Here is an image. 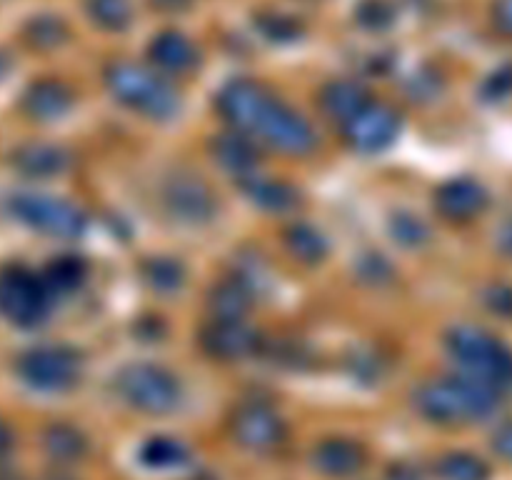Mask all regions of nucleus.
<instances>
[{"label": "nucleus", "mask_w": 512, "mask_h": 480, "mask_svg": "<svg viewBox=\"0 0 512 480\" xmlns=\"http://www.w3.org/2000/svg\"><path fill=\"white\" fill-rule=\"evenodd\" d=\"M218 108L240 133L258 135L288 155H308L318 145L313 125L253 80H235L220 93Z\"/></svg>", "instance_id": "obj_1"}, {"label": "nucleus", "mask_w": 512, "mask_h": 480, "mask_svg": "<svg viewBox=\"0 0 512 480\" xmlns=\"http://www.w3.org/2000/svg\"><path fill=\"white\" fill-rule=\"evenodd\" d=\"M445 345L470 378L483 380L498 393L512 388V350L498 335L480 325H455L445 338Z\"/></svg>", "instance_id": "obj_2"}, {"label": "nucleus", "mask_w": 512, "mask_h": 480, "mask_svg": "<svg viewBox=\"0 0 512 480\" xmlns=\"http://www.w3.org/2000/svg\"><path fill=\"white\" fill-rule=\"evenodd\" d=\"M500 403V393L483 380L470 375L443 378L425 383L418 393V405L435 420H475L493 413Z\"/></svg>", "instance_id": "obj_3"}, {"label": "nucleus", "mask_w": 512, "mask_h": 480, "mask_svg": "<svg viewBox=\"0 0 512 480\" xmlns=\"http://www.w3.org/2000/svg\"><path fill=\"white\" fill-rule=\"evenodd\" d=\"M108 88L120 103L130 105L150 118H173L180 108V98L170 83H165L153 70L135 63H118L108 70Z\"/></svg>", "instance_id": "obj_4"}, {"label": "nucleus", "mask_w": 512, "mask_h": 480, "mask_svg": "<svg viewBox=\"0 0 512 480\" xmlns=\"http://www.w3.org/2000/svg\"><path fill=\"white\" fill-rule=\"evenodd\" d=\"M118 390L133 408L145 413H170L180 403L178 378L163 365H125L118 373Z\"/></svg>", "instance_id": "obj_5"}, {"label": "nucleus", "mask_w": 512, "mask_h": 480, "mask_svg": "<svg viewBox=\"0 0 512 480\" xmlns=\"http://www.w3.org/2000/svg\"><path fill=\"white\" fill-rule=\"evenodd\" d=\"M50 290L43 278L25 268H8L0 275V310L18 325H35L48 315Z\"/></svg>", "instance_id": "obj_6"}, {"label": "nucleus", "mask_w": 512, "mask_h": 480, "mask_svg": "<svg viewBox=\"0 0 512 480\" xmlns=\"http://www.w3.org/2000/svg\"><path fill=\"white\" fill-rule=\"evenodd\" d=\"M13 213L23 223L33 225V228L43 230L48 235H55V238H78V235H83L85 225H88L85 215L73 203L38 193L18 195L13 200Z\"/></svg>", "instance_id": "obj_7"}, {"label": "nucleus", "mask_w": 512, "mask_h": 480, "mask_svg": "<svg viewBox=\"0 0 512 480\" xmlns=\"http://www.w3.org/2000/svg\"><path fill=\"white\" fill-rule=\"evenodd\" d=\"M20 375L33 388L40 390H65L78 380L80 360L78 355L63 345L35 348L20 360Z\"/></svg>", "instance_id": "obj_8"}, {"label": "nucleus", "mask_w": 512, "mask_h": 480, "mask_svg": "<svg viewBox=\"0 0 512 480\" xmlns=\"http://www.w3.org/2000/svg\"><path fill=\"white\" fill-rule=\"evenodd\" d=\"M163 203L175 220L188 225L208 223L218 210L213 190L193 173L173 175L163 188Z\"/></svg>", "instance_id": "obj_9"}, {"label": "nucleus", "mask_w": 512, "mask_h": 480, "mask_svg": "<svg viewBox=\"0 0 512 480\" xmlns=\"http://www.w3.org/2000/svg\"><path fill=\"white\" fill-rule=\"evenodd\" d=\"M400 133V118L385 105H373L360 110L353 120L345 123V135L350 145L358 148L360 153H378L388 148Z\"/></svg>", "instance_id": "obj_10"}, {"label": "nucleus", "mask_w": 512, "mask_h": 480, "mask_svg": "<svg viewBox=\"0 0 512 480\" xmlns=\"http://www.w3.org/2000/svg\"><path fill=\"white\" fill-rule=\"evenodd\" d=\"M200 345L213 358L240 360L258 350V335L243 320H213L200 333Z\"/></svg>", "instance_id": "obj_11"}, {"label": "nucleus", "mask_w": 512, "mask_h": 480, "mask_svg": "<svg viewBox=\"0 0 512 480\" xmlns=\"http://www.w3.org/2000/svg\"><path fill=\"white\" fill-rule=\"evenodd\" d=\"M435 205L450 220H473L488 205V193L483 185L470 178L448 180L435 193Z\"/></svg>", "instance_id": "obj_12"}, {"label": "nucleus", "mask_w": 512, "mask_h": 480, "mask_svg": "<svg viewBox=\"0 0 512 480\" xmlns=\"http://www.w3.org/2000/svg\"><path fill=\"white\" fill-rule=\"evenodd\" d=\"M150 58L165 70L173 73H185V70L198 65V50L185 35L180 33H163L150 45Z\"/></svg>", "instance_id": "obj_13"}, {"label": "nucleus", "mask_w": 512, "mask_h": 480, "mask_svg": "<svg viewBox=\"0 0 512 480\" xmlns=\"http://www.w3.org/2000/svg\"><path fill=\"white\" fill-rule=\"evenodd\" d=\"M210 150H213V158L218 160L225 170H230V173L245 175L255 168V163H258V150H255V145L250 143L245 135L238 133H225L213 138Z\"/></svg>", "instance_id": "obj_14"}, {"label": "nucleus", "mask_w": 512, "mask_h": 480, "mask_svg": "<svg viewBox=\"0 0 512 480\" xmlns=\"http://www.w3.org/2000/svg\"><path fill=\"white\" fill-rule=\"evenodd\" d=\"M243 190L255 205L273 213H285V210L298 205V190L293 185L283 183V180L273 178H245Z\"/></svg>", "instance_id": "obj_15"}, {"label": "nucleus", "mask_w": 512, "mask_h": 480, "mask_svg": "<svg viewBox=\"0 0 512 480\" xmlns=\"http://www.w3.org/2000/svg\"><path fill=\"white\" fill-rule=\"evenodd\" d=\"M323 105L333 118L348 123V120H353L360 110L368 108L370 100L363 85L350 83V80H335V83L325 85Z\"/></svg>", "instance_id": "obj_16"}, {"label": "nucleus", "mask_w": 512, "mask_h": 480, "mask_svg": "<svg viewBox=\"0 0 512 480\" xmlns=\"http://www.w3.org/2000/svg\"><path fill=\"white\" fill-rule=\"evenodd\" d=\"M73 103V95L65 85L55 83V80H43V83H35L33 88L25 95V108L30 115L40 120H53L60 118L65 110Z\"/></svg>", "instance_id": "obj_17"}, {"label": "nucleus", "mask_w": 512, "mask_h": 480, "mask_svg": "<svg viewBox=\"0 0 512 480\" xmlns=\"http://www.w3.org/2000/svg\"><path fill=\"white\" fill-rule=\"evenodd\" d=\"M235 425H238L240 438L248 443L268 445L275 443V438L280 435V418L265 405H245L238 413Z\"/></svg>", "instance_id": "obj_18"}, {"label": "nucleus", "mask_w": 512, "mask_h": 480, "mask_svg": "<svg viewBox=\"0 0 512 480\" xmlns=\"http://www.w3.org/2000/svg\"><path fill=\"white\" fill-rule=\"evenodd\" d=\"M250 305H253V295L240 278L215 285L210 293V308H213L215 320H243Z\"/></svg>", "instance_id": "obj_19"}, {"label": "nucleus", "mask_w": 512, "mask_h": 480, "mask_svg": "<svg viewBox=\"0 0 512 480\" xmlns=\"http://www.w3.org/2000/svg\"><path fill=\"white\" fill-rule=\"evenodd\" d=\"M70 158L65 150L55 148V145H25L15 153V165L28 175H58L68 168Z\"/></svg>", "instance_id": "obj_20"}, {"label": "nucleus", "mask_w": 512, "mask_h": 480, "mask_svg": "<svg viewBox=\"0 0 512 480\" xmlns=\"http://www.w3.org/2000/svg\"><path fill=\"white\" fill-rule=\"evenodd\" d=\"M285 245L303 263H320L328 253V240L308 223L290 225L288 233H285Z\"/></svg>", "instance_id": "obj_21"}, {"label": "nucleus", "mask_w": 512, "mask_h": 480, "mask_svg": "<svg viewBox=\"0 0 512 480\" xmlns=\"http://www.w3.org/2000/svg\"><path fill=\"white\" fill-rule=\"evenodd\" d=\"M85 278V263L75 255H65V258H55L53 263L45 268V285L48 290H58V293H68L75 290Z\"/></svg>", "instance_id": "obj_22"}, {"label": "nucleus", "mask_w": 512, "mask_h": 480, "mask_svg": "<svg viewBox=\"0 0 512 480\" xmlns=\"http://www.w3.org/2000/svg\"><path fill=\"white\" fill-rule=\"evenodd\" d=\"M143 278L160 293H170V290H178L183 285L185 270L173 258H153L143 265Z\"/></svg>", "instance_id": "obj_23"}, {"label": "nucleus", "mask_w": 512, "mask_h": 480, "mask_svg": "<svg viewBox=\"0 0 512 480\" xmlns=\"http://www.w3.org/2000/svg\"><path fill=\"white\" fill-rule=\"evenodd\" d=\"M390 233L403 248H420L430 240V228L410 213H398L390 220Z\"/></svg>", "instance_id": "obj_24"}, {"label": "nucleus", "mask_w": 512, "mask_h": 480, "mask_svg": "<svg viewBox=\"0 0 512 480\" xmlns=\"http://www.w3.org/2000/svg\"><path fill=\"white\" fill-rule=\"evenodd\" d=\"M90 13L95 23L108 30H123L130 23L128 0H90Z\"/></svg>", "instance_id": "obj_25"}, {"label": "nucleus", "mask_w": 512, "mask_h": 480, "mask_svg": "<svg viewBox=\"0 0 512 480\" xmlns=\"http://www.w3.org/2000/svg\"><path fill=\"white\" fill-rule=\"evenodd\" d=\"M28 38L30 43L38 45V48H55L58 43H63L65 28L60 20L55 18H35L28 25Z\"/></svg>", "instance_id": "obj_26"}, {"label": "nucleus", "mask_w": 512, "mask_h": 480, "mask_svg": "<svg viewBox=\"0 0 512 480\" xmlns=\"http://www.w3.org/2000/svg\"><path fill=\"white\" fill-rule=\"evenodd\" d=\"M358 275L365 283H388L393 278V268L385 258L380 255H365L358 263Z\"/></svg>", "instance_id": "obj_27"}, {"label": "nucleus", "mask_w": 512, "mask_h": 480, "mask_svg": "<svg viewBox=\"0 0 512 480\" xmlns=\"http://www.w3.org/2000/svg\"><path fill=\"white\" fill-rule=\"evenodd\" d=\"M485 305L500 318H512V285L495 283L485 290Z\"/></svg>", "instance_id": "obj_28"}, {"label": "nucleus", "mask_w": 512, "mask_h": 480, "mask_svg": "<svg viewBox=\"0 0 512 480\" xmlns=\"http://www.w3.org/2000/svg\"><path fill=\"white\" fill-rule=\"evenodd\" d=\"M448 473L453 480H485V468L475 458L450 460Z\"/></svg>", "instance_id": "obj_29"}, {"label": "nucleus", "mask_w": 512, "mask_h": 480, "mask_svg": "<svg viewBox=\"0 0 512 480\" xmlns=\"http://www.w3.org/2000/svg\"><path fill=\"white\" fill-rule=\"evenodd\" d=\"M510 93H512V68L498 70V73H495L483 88V95L488 100H493V103H495V100L508 98Z\"/></svg>", "instance_id": "obj_30"}, {"label": "nucleus", "mask_w": 512, "mask_h": 480, "mask_svg": "<svg viewBox=\"0 0 512 480\" xmlns=\"http://www.w3.org/2000/svg\"><path fill=\"white\" fill-rule=\"evenodd\" d=\"M358 15L365 25H373V28L390 23V8L385 3H380V0H368V3L360 8Z\"/></svg>", "instance_id": "obj_31"}, {"label": "nucleus", "mask_w": 512, "mask_h": 480, "mask_svg": "<svg viewBox=\"0 0 512 480\" xmlns=\"http://www.w3.org/2000/svg\"><path fill=\"white\" fill-rule=\"evenodd\" d=\"M180 450L175 448V443H170V440H155L153 445H150L148 450H145V458L150 460V463H173L175 458H178Z\"/></svg>", "instance_id": "obj_32"}, {"label": "nucleus", "mask_w": 512, "mask_h": 480, "mask_svg": "<svg viewBox=\"0 0 512 480\" xmlns=\"http://www.w3.org/2000/svg\"><path fill=\"white\" fill-rule=\"evenodd\" d=\"M493 18L505 35H512V0H495Z\"/></svg>", "instance_id": "obj_33"}, {"label": "nucleus", "mask_w": 512, "mask_h": 480, "mask_svg": "<svg viewBox=\"0 0 512 480\" xmlns=\"http://www.w3.org/2000/svg\"><path fill=\"white\" fill-rule=\"evenodd\" d=\"M325 460H330L335 468H345V465H350V460H353V450H350L348 445H328V448H325Z\"/></svg>", "instance_id": "obj_34"}, {"label": "nucleus", "mask_w": 512, "mask_h": 480, "mask_svg": "<svg viewBox=\"0 0 512 480\" xmlns=\"http://www.w3.org/2000/svg\"><path fill=\"white\" fill-rule=\"evenodd\" d=\"M495 448H498L505 458L512 460V423L503 425V428L495 433Z\"/></svg>", "instance_id": "obj_35"}, {"label": "nucleus", "mask_w": 512, "mask_h": 480, "mask_svg": "<svg viewBox=\"0 0 512 480\" xmlns=\"http://www.w3.org/2000/svg\"><path fill=\"white\" fill-rule=\"evenodd\" d=\"M498 250L512 258V218L505 220L498 230Z\"/></svg>", "instance_id": "obj_36"}, {"label": "nucleus", "mask_w": 512, "mask_h": 480, "mask_svg": "<svg viewBox=\"0 0 512 480\" xmlns=\"http://www.w3.org/2000/svg\"><path fill=\"white\" fill-rule=\"evenodd\" d=\"M5 443H8V435H5V428H3V423H0V450L5 448Z\"/></svg>", "instance_id": "obj_37"}]
</instances>
